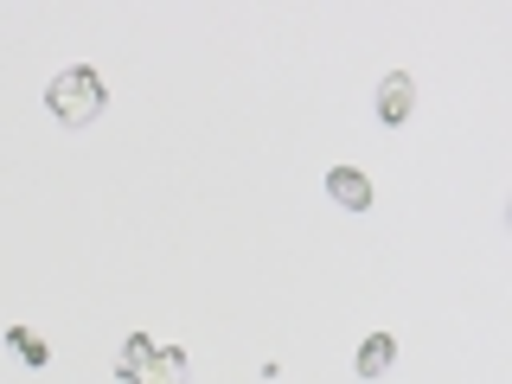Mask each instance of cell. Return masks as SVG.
<instances>
[{"instance_id":"6da1fadb","label":"cell","mask_w":512,"mask_h":384,"mask_svg":"<svg viewBox=\"0 0 512 384\" xmlns=\"http://www.w3.org/2000/svg\"><path fill=\"white\" fill-rule=\"evenodd\" d=\"M45 109H52L64 128H90V122L109 109L103 71H90V64H64L52 84H45Z\"/></svg>"},{"instance_id":"7a4b0ae2","label":"cell","mask_w":512,"mask_h":384,"mask_svg":"<svg viewBox=\"0 0 512 384\" xmlns=\"http://www.w3.org/2000/svg\"><path fill=\"white\" fill-rule=\"evenodd\" d=\"M410 109H416V84H410V71H384V84H378V122H384V128H404V122H410Z\"/></svg>"},{"instance_id":"3957f363","label":"cell","mask_w":512,"mask_h":384,"mask_svg":"<svg viewBox=\"0 0 512 384\" xmlns=\"http://www.w3.org/2000/svg\"><path fill=\"white\" fill-rule=\"evenodd\" d=\"M327 199L340 205V212L359 218V212H372V180H365L359 167H333V173H327Z\"/></svg>"},{"instance_id":"277c9868","label":"cell","mask_w":512,"mask_h":384,"mask_svg":"<svg viewBox=\"0 0 512 384\" xmlns=\"http://www.w3.org/2000/svg\"><path fill=\"white\" fill-rule=\"evenodd\" d=\"M0 340H7V352H13V359L26 365V372H45V365H52V346H45V340H39L32 327H7Z\"/></svg>"},{"instance_id":"5b68a950","label":"cell","mask_w":512,"mask_h":384,"mask_svg":"<svg viewBox=\"0 0 512 384\" xmlns=\"http://www.w3.org/2000/svg\"><path fill=\"white\" fill-rule=\"evenodd\" d=\"M135 384H186V352L180 346H154V359L141 365Z\"/></svg>"},{"instance_id":"8992f818","label":"cell","mask_w":512,"mask_h":384,"mask_svg":"<svg viewBox=\"0 0 512 384\" xmlns=\"http://www.w3.org/2000/svg\"><path fill=\"white\" fill-rule=\"evenodd\" d=\"M391 359H397V340H391V333H372V340L359 346V359H352V372H359V378H384Z\"/></svg>"},{"instance_id":"52a82bcc","label":"cell","mask_w":512,"mask_h":384,"mask_svg":"<svg viewBox=\"0 0 512 384\" xmlns=\"http://www.w3.org/2000/svg\"><path fill=\"white\" fill-rule=\"evenodd\" d=\"M148 359H154V340H148V333H135V340L122 346V378L135 384V378H141V365H148Z\"/></svg>"}]
</instances>
